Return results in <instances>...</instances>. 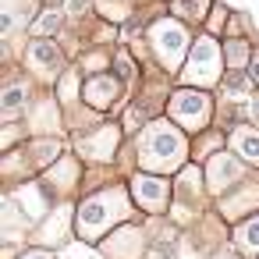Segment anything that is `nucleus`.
<instances>
[{"instance_id":"nucleus-4","label":"nucleus","mask_w":259,"mask_h":259,"mask_svg":"<svg viewBox=\"0 0 259 259\" xmlns=\"http://www.w3.org/2000/svg\"><path fill=\"white\" fill-rule=\"evenodd\" d=\"M149 43H153L160 64H163L167 71H178V68H181V57H185V47H188V32H185L181 22H170V18L156 22V25L149 29Z\"/></svg>"},{"instance_id":"nucleus-5","label":"nucleus","mask_w":259,"mask_h":259,"mask_svg":"<svg viewBox=\"0 0 259 259\" xmlns=\"http://www.w3.org/2000/svg\"><path fill=\"white\" fill-rule=\"evenodd\" d=\"M185 78L192 85H213L220 78V54H217V43L209 36H202L195 47H192V61L185 68Z\"/></svg>"},{"instance_id":"nucleus-3","label":"nucleus","mask_w":259,"mask_h":259,"mask_svg":"<svg viewBox=\"0 0 259 259\" xmlns=\"http://www.w3.org/2000/svg\"><path fill=\"white\" fill-rule=\"evenodd\" d=\"M167 114L174 117V124L188 128V132H202L209 124V114H213V103L202 89H178L167 103Z\"/></svg>"},{"instance_id":"nucleus-20","label":"nucleus","mask_w":259,"mask_h":259,"mask_svg":"<svg viewBox=\"0 0 259 259\" xmlns=\"http://www.w3.org/2000/svg\"><path fill=\"white\" fill-rule=\"evenodd\" d=\"M248 110H252V117L259 121V96H252V100H248Z\"/></svg>"},{"instance_id":"nucleus-18","label":"nucleus","mask_w":259,"mask_h":259,"mask_svg":"<svg viewBox=\"0 0 259 259\" xmlns=\"http://www.w3.org/2000/svg\"><path fill=\"white\" fill-rule=\"evenodd\" d=\"M89 11V0H68V15L71 18H78V15H85Z\"/></svg>"},{"instance_id":"nucleus-21","label":"nucleus","mask_w":259,"mask_h":259,"mask_svg":"<svg viewBox=\"0 0 259 259\" xmlns=\"http://www.w3.org/2000/svg\"><path fill=\"white\" fill-rule=\"evenodd\" d=\"M22 259H54V255H50V252H25Z\"/></svg>"},{"instance_id":"nucleus-19","label":"nucleus","mask_w":259,"mask_h":259,"mask_svg":"<svg viewBox=\"0 0 259 259\" xmlns=\"http://www.w3.org/2000/svg\"><path fill=\"white\" fill-rule=\"evenodd\" d=\"M248 78L259 85V54H252V57H248Z\"/></svg>"},{"instance_id":"nucleus-1","label":"nucleus","mask_w":259,"mask_h":259,"mask_svg":"<svg viewBox=\"0 0 259 259\" xmlns=\"http://www.w3.org/2000/svg\"><path fill=\"white\" fill-rule=\"evenodd\" d=\"M185 160V139L170 121H156L139 135V163L146 170H174Z\"/></svg>"},{"instance_id":"nucleus-14","label":"nucleus","mask_w":259,"mask_h":259,"mask_svg":"<svg viewBox=\"0 0 259 259\" xmlns=\"http://www.w3.org/2000/svg\"><path fill=\"white\" fill-rule=\"evenodd\" d=\"M209 11V0H174V15L188 18V22H202Z\"/></svg>"},{"instance_id":"nucleus-16","label":"nucleus","mask_w":259,"mask_h":259,"mask_svg":"<svg viewBox=\"0 0 259 259\" xmlns=\"http://www.w3.org/2000/svg\"><path fill=\"white\" fill-rule=\"evenodd\" d=\"M61 22H64V15H61V11H47V15L36 22V29H32V32H36V36H54V32L61 29Z\"/></svg>"},{"instance_id":"nucleus-10","label":"nucleus","mask_w":259,"mask_h":259,"mask_svg":"<svg viewBox=\"0 0 259 259\" xmlns=\"http://www.w3.org/2000/svg\"><path fill=\"white\" fill-rule=\"evenodd\" d=\"M206 181H209L213 192H224V188H231V185L241 181V163L234 156H227V153H217L213 163H209V178Z\"/></svg>"},{"instance_id":"nucleus-2","label":"nucleus","mask_w":259,"mask_h":259,"mask_svg":"<svg viewBox=\"0 0 259 259\" xmlns=\"http://www.w3.org/2000/svg\"><path fill=\"white\" fill-rule=\"evenodd\" d=\"M124 217H128V195L121 188H107L78 206V238L96 241Z\"/></svg>"},{"instance_id":"nucleus-17","label":"nucleus","mask_w":259,"mask_h":259,"mask_svg":"<svg viewBox=\"0 0 259 259\" xmlns=\"http://www.w3.org/2000/svg\"><path fill=\"white\" fill-rule=\"evenodd\" d=\"M224 93H227L231 100H245V96H248V78H245V75H227Z\"/></svg>"},{"instance_id":"nucleus-15","label":"nucleus","mask_w":259,"mask_h":259,"mask_svg":"<svg viewBox=\"0 0 259 259\" xmlns=\"http://www.w3.org/2000/svg\"><path fill=\"white\" fill-rule=\"evenodd\" d=\"M224 57H227V68H241V64H245V57H252V50H248L245 43L231 39V43L224 47Z\"/></svg>"},{"instance_id":"nucleus-11","label":"nucleus","mask_w":259,"mask_h":259,"mask_svg":"<svg viewBox=\"0 0 259 259\" xmlns=\"http://www.w3.org/2000/svg\"><path fill=\"white\" fill-rule=\"evenodd\" d=\"M25 103H29V85L11 82V85L4 89V96H0V110H4V121H15L18 110H22Z\"/></svg>"},{"instance_id":"nucleus-12","label":"nucleus","mask_w":259,"mask_h":259,"mask_svg":"<svg viewBox=\"0 0 259 259\" xmlns=\"http://www.w3.org/2000/svg\"><path fill=\"white\" fill-rule=\"evenodd\" d=\"M231 146L238 149V156L259 163V132L255 128H234L231 132Z\"/></svg>"},{"instance_id":"nucleus-6","label":"nucleus","mask_w":259,"mask_h":259,"mask_svg":"<svg viewBox=\"0 0 259 259\" xmlns=\"http://www.w3.org/2000/svg\"><path fill=\"white\" fill-rule=\"evenodd\" d=\"M132 199H135L146 213H160V209H167L170 185H167V178H160V174H135V178H132Z\"/></svg>"},{"instance_id":"nucleus-13","label":"nucleus","mask_w":259,"mask_h":259,"mask_svg":"<svg viewBox=\"0 0 259 259\" xmlns=\"http://www.w3.org/2000/svg\"><path fill=\"white\" fill-rule=\"evenodd\" d=\"M234 245H238L245 255H255V252H259V217H252V220H248V224L238 231Z\"/></svg>"},{"instance_id":"nucleus-8","label":"nucleus","mask_w":259,"mask_h":259,"mask_svg":"<svg viewBox=\"0 0 259 259\" xmlns=\"http://www.w3.org/2000/svg\"><path fill=\"white\" fill-rule=\"evenodd\" d=\"M117 96H121V82H117L114 75H96V78H89V85L82 89V100H85L93 110H107V107H114Z\"/></svg>"},{"instance_id":"nucleus-7","label":"nucleus","mask_w":259,"mask_h":259,"mask_svg":"<svg viewBox=\"0 0 259 259\" xmlns=\"http://www.w3.org/2000/svg\"><path fill=\"white\" fill-rule=\"evenodd\" d=\"M25 64L36 71V75H43V78H54L57 71H61V50L54 47V43H47V39H36L29 50H25Z\"/></svg>"},{"instance_id":"nucleus-9","label":"nucleus","mask_w":259,"mask_h":259,"mask_svg":"<svg viewBox=\"0 0 259 259\" xmlns=\"http://www.w3.org/2000/svg\"><path fill=\"white\" fill-rule=\"evenodd\" d=\"M117 128H110V124H103V128H96L93 135H82V156H89V160H110L114 153H117Z\"/></svg>"}]
</instances>
